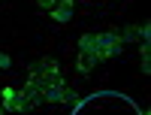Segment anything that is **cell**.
<instances>
[{
  "label": "cell",
  "mask_w": 151,
  "mask_h": 115,
  "mask_svg": "<svg viewBox=\"0 0 151 115\" xmlns=\"http://www.w3.org/2000/svg\"><path fill=\"white\" fill-rule=\"evenodd\" d=\"M121 36L115 33V30H103V33H97V43H94V48H97V61H106V58H112V55H118L121 52Z\"/></svg>",
  "instance_id": "1"
},
{
  "label": "cell",
  "mask_w": 151,
  "mask_h": 115,
  "mask_svg": "<svg viewBox=\"0 0 151 115\" xmlns=\"http://www.w3.org/2000/svg\"><path fill=\"white\" fill-rule=\"evenodd\" d=\"M42 100H45V103H67V100H70V88H67L64 79H60V73H55L52 79L45 82V88H42Z\"/></svg>",
  "instance_id": "2"
},
{
  "label": "cell",
  "mask_w": 151,
  "mask_h": 115,
  "mask_svg": "<svg viewBox=\"0 0 151 115\" xmlns=\"http://www.w3.org/2000/svg\"><path fill=\"white\" fill-rule=\"evenodd\" d=\"M3 106L6 112H27V100H24V91L21 88H3Z\"/></svg>",
  "instance_id": "3"
},
{
  "label": "cell",
  "mask_w": 151,
  "mask_h": 115,
  "mask_svg": "<svg viewBox=\"0 0 151 115\" xmlns=\"http://www.w3.org/2000/svg\"><path fill=\"white\" fill-rule=\"evenodd\" d=\"M48 12H52V18H55L58 24H67V21L73 18V0H58Z\"/></svg>",
  "instance_id": "4"
},
{
  "label": "cell",
  "mask_w": 151,
  "mask_h": 115,
  "mask_svg": "<svg viewBox=\"0 0 151 115\" xmlns=\"http://www.w3.org/2000/svg\"><path fill=\"white\" fill-rule=\"evenodd\" d=\"M94 64H97V52L94 48H79V73H91Z\"/></svg>",
  "instance_id": "5"
},
{
  "label": "cell",
  "mask_w": 151,
  "mask_h": 115,
  "mask_svg": "<svg viewBox=\"0 0 151 115\" xmlns=\"http://www.w3.org/2000/svg\"><path fill=\"white\" fill-rule=\"evenodd\" d=\"M9 64H12L9 55H6V52H0V70H9Z\"/></svg>",
  "instance_id": "6"
},
{
  "label": "cell",
  "mask_w": 151,
  "mask_h": 115,
  "mask_svg": "<svg viewBox=\"0 0 151 115\" xmlns=\"http://www.w3.org/2000/svg\"><path fill=\"white\" fill-rule=\"evenodd\" d=\"M58 3V0H36V6H40V9H52Z\"/></svg>",
  "instance_id": "7"
}]
</instances>
